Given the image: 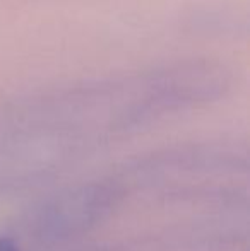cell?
Returning a JSON list of instances; mask_svg holds the SVG:
<instances>
[{
  "label": "cell",
  "mask_w": 250,
  "mask_h": 251,
  "mask_svg": "<svg viewBox=\"0 0 250 251\" xmlns=\"http://www.w3.org/2000/svg\"><path fill=\"white\" fill-rule=\"evenodd\" d=\"M0 251H19L17 245L9 238H0Z\"/></svg>",
  "instance_id": "obj_2"
},
{
  "label": "cell",
  "mask_w": 250,
  "mask_h": 251,
  "mask_svg": "<svg viewBox=\"0 0 250 251\" xmlns=\"http://www.w3.org/2000/svg\"><path fill=\"white\" fill-rule=\"evenodd\" d=\"M230 84L223 63L184 60L29 94L0 106V157L76 152L216 100Z\"/></svg>",
  "instance_id": "obj_1"
}]
</instances>
